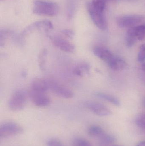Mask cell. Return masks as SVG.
Listing matches in <instances>:
<instances>
[{
	"label": "cell",
	"mask_w": 145,
	"mask_h": 146,
	"mask_svg": "<svg viewBox=\"0 0 145 146\" xmlns=\"http://www.w3.org/2000/svg\"><path fill=\"white\" fill-rule=\"evenodd\" d=\"M59 10V6L56 3L42 0H36L34 2L33 12L38 15L55 16Z\"/></svg>",
	"instance_id": "6da1fadb"
},
{
	"label": "cell",
	"mask_w": 145,
	"mask_h": 146,
	"mask_svg": "<svg viewBox=\"0 0 145 146\" xmlns=\"http://www.w3.org/2000/svg\"><path fill=\"white\" fill-rule=\"evenodd\" d=\"M26 103V94L22 90L16 91L12 94L8 102L9 109L13 111L22 110L24 108Z\"/></svg>",
	"instance_id": "7a4b0ae2"
},
{
	"label": "cell",
	"mask_w": 145,
	"mask_h": 146,
	"mask_svg": "<svg viewBox=\"0 0 145 146\" xmlns=\"http://www.w3.org/2000/svg\"><path fill=\"white\" fill-rule=\"evenodd\" d=\"M87 8L89 15L95 25L102 31L106 30L107 24L104 16V13L95 9L91 2L87 3Z\"/></svg>",
	"instance_id": "3957f363"
},
{
	"label": "cell",
	"mask_w": 145,
	"mask_h": 146,
	"mask_svg": "<svg viewBox=\"0 0 145 146\" xmlns=\"http://www.w3.org/2000/svg\"><path fill=\"white\" fill-rule=\"evenodd\" d=\"M23 129L18 123L13 122H7L0 126V137L7 138L20 134Z\"/></svg>",
	"instance_id": "277c9868"
},
{
	"label": "cell",
	"mask_w": 145,
	"mask_h": 146,
	"mask_svg": "<svg viewBox=\"0 0 145 146\" xmlns=\"http://www.w3.org/2000/svg\"><path fill=\"white\" fill-rule=\"evenodd\" d=\"M143 17L139 15H127L120 16L117 19V23L121 28H131L140 23Z\"/></svg>",
	"instance_id": "5b68a950"
},
{
	"label": "cell",
	"mask_w": 145,
	"mask_h": 146,
	"mask_svg": "<svg viewBox=\"0 0 145 146\" xmlns=\"http://www.w3.org/2000/svg\"><path fill=\"white\" fill-rule=\"evenodd\" d=\"M49 82V89L57 96L66 99L72 98L74 97V93L67 87L55 82Z\"/></svg>",
	"instance_id": "8992f818"
},
{
	"label": "cell",
	"mask_w": 145,
	"mask_h": 146,
	"mask_svg": "<svg viewBox=\"0 0 145 146\" xmlns=\"http://www.w3.org/2000/svg\"><path fill=\"white\" fill-rule=\"evenodd\" d=\"M85 105L90 111L99 116H108L112 113L105 106L98 102L87 101L85 104Z\"/></svg>",
	"instance_id": "52a82bcc"
},
{
	"label": "cell",
	"mask_w": 145,
	"mask_h": 146,
	"mask_svg": "<svg viewBox=\"0 0 145 146\" xmlns=\"http://www.w3.org/2000/svg\"><path fill=\"white\" fill-rule=\"evenodd\" d=\"M53 45L60 50L66 53H73L75 51V46L68 40L59 37H50Z\"/></svg>",
	"instance_id": "ba28073f"
},
{
	"label": "cell",
	"mask_w": 145,
	"mask_h": 146,
	"mask_svg": "<svg viewBox=\"0 0 145 146\" xmlns=\"http://www.w3.org/2000/svg\"><path fill=\"white\" fill-rule=\"evenodd\" d=\"M53 28V26L51 21L48 20L40 21H36L30 25L23 31L22 33L23 36H25L31 32L35 30L43 29L45 31H49Z\"/></svg>",
	"instance_id": "9c48e42d"
},
{
	"label": "cell",
	"mask_w": 145,
	"mask_h": 146,
	"mask_svg": "<svg viewBox=\"0 0 145 146\" xmlns=\"http://www.w3.org/2000/svg\"><path fill=\"white\" fill-rule=\"evenodd\" d=\"M30 97L32 103L38 107H45L50 104V98L45 93L37 92L31 91Z\"/></svg>",
	"instance_id": "30bf717a"
},
{
	"label": "cell",
	"mask_w": 145,
	"mask_h": 146,
	"mask_svg": "<svg viewBox=\"0 0 145 146\" xmlns=\"http://www.w3.org/2000/svg\"><path fill=\"white\" fill-rule=\"evenodd\" d=\"M93 52L98 58L107 63L114 56V55L109 50L101 46L94 47L93 49Z\"/></svg>",
	"instance_id": "8fae6325"
},
{
	"label": "cell",
	"mask_w": 145,
	"mask_h": 146,
	"mask_svg": "<svg viewBox=\"0 0 145 146\" xmlns=\"http://www.w3.org/2000/svg\"><path fill=\"white\" fill-rule=\"evenodd\" d=\"M31 87L32 91L45 93L49 89V82L43 79L37 78L32 81Z\"/></svg>",
	"instance_id": "7c38bea8"
},
{
	"label": "cell",
	"mask_w": 145,
	"mask_h": 146,
	"mask_svg": "<svg viewBox=\"0 0 145 146\" xmlns=\"http://www.w3.org/2000/svg\"><path fill=\"white\" fill-rule=\"evenodd\" d=\"M107 64L111 69L117 71L123 70L127 66L126 62L123 59L114 56Z\"/></svg>",
	"instance_id": "4fadbf2b"
},
{
	"label": "cell",
	"mask_w": 145,
	"mask_h": 146,
	"mask_svg": "<svg viewBox=\"0 0 145 146\" xmlns=\"http://www.w3.org/2000/svg\"><path fill=\"white\" fill-rule=\"evenodd\" d=\"M90 69L89 64L86 62H83L75 67L73 69V73L77 76H82L85 74H88Z\"/></svg>",
	"instance_id": "5bb4252c"
},
{
	"label": "cell",
	"mask_w": 145,
	"mask_h": 146,
	"mask_svg": "<svg viewBox=\"0 0 145 146\" xmlns=\"http://www.w3.org/2000/svg\"><path fill=\"white\" fill-rule=\"evenodd\" d=\"M145 34V25L134 27L129 28L127 35L138 38Z\"/></svg>",
	"instance_id": "9a60e30c"
},
{
	"label": "cell",
	"mask_w": 145,
	"mask_h": 146,
	"mask_svg": "<svg viewBox=\"0 0 145 146\" xmlns=\"http://www.w3.org/2000/svg\"><path fill=\"white\" fill-rule=\"evenodd\" d=\"M87 133L90 136L100 139L105 133L104 129L97 125L90 126L87 129Z\"/></svg>",
	"instance_id": "2e32d148"
},
{
	"label": "cell",
	"mask_w": 145,
	"mask_h": 146,
	"mask_svg": "<svg viewBox=\"0 0 145 146\" xmlns=\"http://www.w3.org/2000/svg\"><path fill=\"white\" fill-rule=\"evenodd\" d=\"M96 96L98 98L104 100L116 106H119L121 105V103H120L119 100L117 99L115 97H114L112 95L100 92L96 94Z\"/></svg>",
	"instance_id": "e0dca14e"
},
{
	"label": "cell",
	"mask_w": 145,
	"mask_h": 146,
	"mask_svg": "<svg viewBox=\"0 0 145 146\" xmlns=\"http://www.w3.org/2000/svg\"><path fill=\"white\" fill-rule=\"evenodd\" d=\"M47 51L46 49L42 50L38 56V64L40 69L41 71H44L46 69Z\"/></svg>",
	"instance_id": "ac0fdd59"
},
{
	"label": "cell",
	"mask_w": 145,
	"mask_h": 146,
	"mask_svg": "<svg viewBox=\"0 0 145 146\" xmlns=\"http://www.w3.org/2000/svg\"><path fill=\"white\" fill-rule=\"evenodd\" d=\"M108 0H92L91 4L93 7L100 12L104 13L106 4Z\"/></svg>",
	"instance_id": "d6986e66"
},
{
	"label": "cell",
	"mask_w": 145,
	"mask_h": 146,
	"mask_svg": "<svg viewBox=\"0 0 145 146\" xmlns=\"http://www.w3.org/2000/svg\"><path fill=\"white\" fill-rule=\"evenodd\" d=\"M72 146H92V145L87 140L83 138L77 137L73 139Z\"/></svg>",
	"instance_id": "ffe728a7"
},
{
	"label": "cell",
	"mask_w": 145,
	"mask_h": 146,
	"mask_svg": "<svg viewBox=\"0 0 145 146\" xmlns=\"http://www.w3.org/2000/svg\"><path fill=\"white\" fill-rule=\"evenodd\" d=\"M101 142L104 144H110L115 142L116 141L115 136L112 135L105 134L103 137L100 138Z\"/></svg>",
	"instance_id": "44dd1931"
},
{
	"label": "cell",
	"mask_w": 145,
	"mask_h": 146,
	"mask_svg": "<svg viewBox=\"0 0 145 146\" xmlns=\"http://www.w3.org/2000/svg\"><path fill=\"white\" fill-rule=\"evenodd\" d=\"M135 123L138 127L145 129V114L138 116L135 120Z\"/></svg>",
	"instance_id": "7402d4cb"
},
{
	"label": "cell",
	"mask_w": 145,
	"mask_h": 146,
	"mask_svg": "<svg viewBox=\"0 0 145 146\" xmlns=\"http://www.w3.org/2000/svg\"><path fill=\"white\" fill-rule=\"evenodd\" d=\"M137 40L138 39L137 38L127 35L126 38V46L128 48H131L137 42Z\"/></svg>",
	"instance_id": "603a6c76"
},
{
	"label": "cell",
	"mask_w": 145,
	"mask_h": 146,
	"mask_svg": "<svg viewBox=\"0 0 145 146\" xmlns=\"http://www.w3.org/2000/svg\"><path fill=\"white\" fill-rule=\"evenodd\" d=\"M47 144V146H64L60 141L55 139L49 140Z\"/></svg>",
	"instance_id": "cb8c5ba5"
},
{
	"label": "cell",
	"mask_w": 145,
	"mask_h": 146,
	"mask_svg": "<svg viewBox=\"0 0 145 146\" xmlns=\"http://www.w3.org/2000/svg\"><path fill=\"white\" fill-rule=\"evenodd\" d=\"M8 32L6 31H1L0 32V46L1 47L5 45L6 38Z\"/></svg>",
	"instance_id": "d4e9b609"
},
{
	"label": "cell",
	"mask_w": 145,
	"mask_h": 146,
	"mask_svg": "<svg viewBox=\"0 0 145 146\" xmlns=\"http://www.w3.org/2000/svg\"><path fill=\"white\" fill-rule=\"evenodd\" d=\"M61 32L66 36L71 38V39L73 38L74 36H75L74 32L72 30H70V29H64V30L61 31Z\"/></svg>",
	"instance_id": "484cf974"
},
{
	"label": "cell",
	"mask_w": 145,
	"mask_h": 146,
	"mask_svg": "<svg viewBox=\"0 0 145 146\" xmlns=\"http://www.w3.org/2000/svg\"><path fill=\"white\" fill-rule=\"evenodd\" d=\"M138 60L140 62H143L145 60V50L140 49L138 54Z\"/></svg>",
	"instance_id": "4316f807"
},
{
	"label": "cell",
	"mask_w": 145,
	"mask_h": 146,
	"mask_svg": "<svg viewBox=\"0 0 145 146\" xmlns=\"http://www.w3.org/2000/svg\"><path fill=\"white\" fill-rule=\"evenodd\" d=\"M138 40L139 41H145V34L138 38Z\"/></svg>",
	"instance_id": "83f0119b"
},
{
	"label": "cell",
	"mask_w": 145,
	"mask_h": 146,
	"mask_svg": "<svg viewBox=\"0 0 145 146\" xmlns=\"http://www.w3.org/2000/svg\"><path fill=\"white\" fill-rule=\"evenodd\" d=\"M135 146H145V141H140Z\"/></svg>",
	"instance_id": "f1b7e54d"
},
{
	"label": "cell",
	"mask_w": 145,
	"mask_h": 146,
	"mask_svg": "<svg viewBox=\"0 0 145 146\" xmlns=\"http://www.w3.org/2000/svg\"><path fill=\"white\" fill-rule=\"evenodd\" d=\"M140 49L145 50V43L140 45Z\"/></svg>",
	"instance_id": "f546056e"
},
{
	"label": "cell",
	"mask_w": 145,
	"mask_h": 146,
	"mask_svg": "<svg viewBox=\"0 0 145 146\" xmlns=\"http://www.w3.org/2000/svg\"><path fill=\"white\" fill-rule=\"evenodd\" d=\"M141 68L144 72H145V63L142 64L141 66Z\"/></svg>",
	"instance_id": "4dcf8cb0"
},
{
	"label": "cell",
	"mask_w": 145,
	"mask_h": 146,
	"mask_svg": "<svg viewBox=\"0 0 145 146\" xmlns=\"http://www.w3.org/2000/svg\"><path fill=\"white\" fill-rule=\"evenodd\" d=\"M144 106H145V100H144Z\"/></svg>",
	"instance_id": "1f68e13d"
},
{
	"label": "cell",
	"mask_w": 145,
	"mask_h": 146,
	"mask_svg": "<svg viewBox=\"0 0 145 146\" xmlns=\"http://www.w3.org/2000/svg\"><path fill=\"white\" fill-rule=\"evenodd\" d=\"M1 1H3V0H1Z\"/></svg>",
	"instance_id": "d6a6232c"
},
{
	"label": "cell",
	"mask_w": 145,
	"mask_h": 146,
	"mask_svg": "<svg viewBox=\"0 0 145 146\" xmlns=\"http://www.w3.org/2000/svg\"></svg>",
	"instance_id": "836d02e7"
}]
</instances>
